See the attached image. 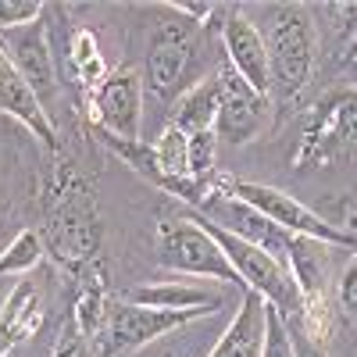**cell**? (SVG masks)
<instances>
[{"label": "cell", "mask_w": 357, "mask_h": 357, "mask_svg": "<svg viewBox=\"0 0 357 357\" xmlns=\"http://www.w3.org/2000/svg\"><path fill=\"white\" fill-rule=\"evenodd\" d=\"M264 18L268 29L261 33L268 43V68H272V100L279 107H289L314 82L321 40L307 4H268Z\"/></svg>", "instance_id": "obj_2"}, {"label": "cell", "mask_w": 357, "mask_h": 357, "mask_svg": "<svg viewBox=\"0 0 357 357\" xmlns=\"http://www.w3.org/2000/svg\"><path fill=\"white\" fill-rule=\"evenodd\" d=\"M357 154V86H336L304 118L301 143L289 154V168L311 175Z\"/></svg>", "instance_id": "obj_3"}, {"label": "cell", "mask_w": 357, "mask_h": 357, "mask_svg": "<svg viewBox=\"0 0 357 357\" xmlns=\"http://www.w3.org/2000/svg\"><path fill=\"white\" fill-rule=\"evenodd\" d=\"M143 75L136 68H114L107 79L86 93L89 126L118 139H143Z\"/></svg>", "instance_id": "obj_8"}, {"label": "cell", "mask_w": 357, "mask_h": 357, "mask_svg": "<svg viewBox=\"0 0 357 357\" xmlns=\"http://www.w3.org/2000/svg\"><path fill=\"white\" fill-rule=\"evenodd\" d=\"M318 36L325 33L333 54L347 61V50L357 40V0H325V4H307Z\"/></svg>", "instance_id": "obj_19"}, {"label": "cell", "mask_w": 357, "mask_h": 357, "mask_svg": "<svg viewBox=\"0 0 357 357\" xmlns=\"http://www.w3.org/2000/svg\"><path fill=\"white\" fill-rule=\"evenodd\" d=\"M47 307H50V296L43 279L36 275L18 279L4 296V304H0V350H15L18 343L33 340L47 321Z\"/></svg>", "instance_id": "obj_13"}, {"label": "cell", "mask_w": 357, "mask_h": 357, "mask_svg": "<svg viewBox=\"0 0 357 357\" xmlns=\"http://www.w3.org/2000/svg\"><path fill=\"white\" fill-rule=\"evenodd\" d=\"M343 68H347V75H350V86H357V57H354L350 65H343Z\"/></svg>", "instance_id": "obj_27"}, {"label": "cell", "mask_w": 357, "mask_h": 357, "mask_svg": "<svg viewBox=\"0 0 357 357\" xmlns=\"http://www.w3.org/2000/svg\"><path fill=\"white\" fill-rule=\"evenodd\" d=\"M75 301H72V318L79 325V333L93 343L97 333H100V325L107 318V307H111V296H107V272H104V264L93 261L89 268H82V272L75 275Z\"/></svg>", "instance_id": "obj_16"}, {"label": "cell", "mask_w": 357, "mask_h": 357, "mask_svg": "<svg viewBox=\"0 0 357 357\" xmlns=\"http://www.w3.org/2000/svg\"><path fill=\"white\" fill-rule=\"evenodd\" d=\"M222 54H225V65L240 75L247 86H254L261 97L272 100V68H268V43L261 25L247 15V8L232 4L222 8Z\"/></svg>", "instance_id": "obj_9"}, {"label": "cell", "mask_w": 357, "mask_h": 357, "mask_svg": "<svg viewBox=\"0 0 357 357\" xmlns=\"http://www.w3.org/2000/svg\"><path fill=\"white\" fill-rule=\"evenodd\" d=\"M333 307L343 321L357 325V254H350L340 272H336V286H333Z\"/></svg>", "instance_id": "obj_21"}, {"label": "cell", "mask_w": 357, "mask_h": 357, "mask_svg": "<svg viewBox=\"0 0 357 357\" xmlns=\"http://www.w3.org/2000/svg\"><path fill=\"white\" fill-rule=\"evenodd\" d=\"M293 333V347H296V357H329L325 354V347H318V343H311L304 333H296V329H289Z\"/></svg>", "instance_id": "obj_26"}, {"label": "cell", "mask_w": 357, "mask_h": 357, "mask_svg": "<svg viewBox=\"0 0 357 357\" xmlns=\"http://www.w3.org/2000/svg\"><path fill=\"white\" fill-rule=\"evenodd\" d=\"M47 257V247H43V236L40 229H18L11 240L0 250V275H33L40 261Z\"/></svg>", "instance_id": "obj_20"}, {"label": "cell", "mask_w": 357, "mask_h": 357, "mask_svg": "<svg viewBox=\"0 0 357 357\" xmlns=\"http://www.w3.org/2000/svg\"><path fill=\"white\" fill-rule=\"evenodd\" d=\"M0 114L15 118V122L33 136L47 154H61V136L47 111V104L36 97V89L22 79V72L8 61V54L0 50Z\"/></svg>", "instance_id": "obj_12"}, {"label": "cell", "mask_w": 357, "mask_h": 357, "mask_svg": "<svg viewBox=\"0 0 357 357\" xmlns=\"http://www.w3.org/2000/svg\"><path fill=\"white\" fill-rule=\"evenodd\" d=\"M225 186H229V193H236L250 207H257L268 222H275L289 236H307V240L329 243V247H340V250H357V232H350L340 222L311 211L304 200H296L293 193H286L279 186L247 183V178H229V175H225Z\"/></svg>", "instance_id": "obj_6"}, {"label": "cell", "mask_w": 357, "mask_h": 357, "mask_svg": "<svg viewBox=\"0 0 357 357\" xmlns=\"http://www.w3.org/2000/svg\"><path fill=\"white\" fill-rule=\"evenodd\" d=\"M354 57H357V40H354V47L347 50V61H343V65H350V61H354Z\"/></svg>", "instance_id": "obj_28"}, {"label": "cell", "mask_w": 357, "mask_h": 357, "mask_svg": "<svg viewBox=\"0 0 357 357\" xmlns=\"http://www.w3.org/2000/svg\"><path fill=\"white\" fill-rule=\"evenodd\" d=\"M47 4L40 0H0V29H18L29 22H40Z\"/></svg>", "instance_id": "obj_25"}, {"label": "cell", "mask_w": 357, "mask_h": 357, "mask_svg": "<svg viewBox=\"0 0 357 357\" xmlns=\"http://www.w3.org/2000/svg\"><path fill=\"white\" fill-rule=\"evenodd\" d=\"M0 50H4L8 61L22 72V79L36 89V97L43 104H50L61 79H57V57H54V47H50L47 18L18 25V29H0Z\"/></svg>", "instance_id": "obj_11"}, {"label": "cell", "mask_w": 357, "mask_h": 357, "mask_svg": "<svg viewBox=\"0 0 357 357\" xmlns=\"http://www.w3.org/2000/svg\"><path fill=\"white\" fill-rule=\"evenodd\" d=\"M129 301L139 307H161V311H207L215 314L225 296L215 286L183 282V279H161V282H139L132 286Z\"/></svg>", "instance_id": "obj_15"}, {"label": "cell", "mask_w": 357, "mask_h": 357, "mask_svg": "<svg viewBox=\"0 0 357 357\" xmlns=\"http://www.w3.org/2000/svg\"><path fill=\"white\" fill-rule=\"evenodd\" d=\"M264 325H268V304L264 296L247 293L236 307L232 321L225 325V333L218 343L207 350V357H261L264 354Z\"/></svg>", "instance_id": "obj_14"}, {"label": "cell", "mask_w": 357, "mask_h": 357, "mask_svg": "<svg viewBox=\"0 0 357 357\" xmlns=\"http://www.w3.org/2000/svg\"><path fill=\"white\" fill-rule=\"evenodd\" d=\"M218 172V136L215 129L190 132V175L193 178H211Z\"/></svg>", "instance_id": "obj_22"}, {"label": "cell", "mask_w": 357, "mask_h": 357, "mask_svg": "<svg viewBox=\"0 0 357 357\" xmlns=\"http://www.w3.org/2000/svg\"><path fill=\"white\" fill-rule=\"evenodd\" d=\"M215 114H218V82L211 75V79H197L186 93H178V100L168 111V122L183 132H204V129H215Z\"/></svg>", "instance_id": "obj_18"}, {"label": "cell", "mask_w": 357, "mask_h": 357, "mask_svg": "<svg viewBox=\"0 0 357 357\" xmlns=\"http://www.w3.org/2000/svg\"><path fill=\"white\" fill-rule=\"evenodd\" d=\"M261 357H296V347H293V333L286 318L268 307V325H264V354Z\"/></svg>", "instance_id": "obj_23"}, {"label": "cell", "mask_w": 357, "mask_h": 357, "mask_svg": "<svg viewBox=\"0 0 357 357\" xmlns=\"http://www.w3.org/2000/svg\"><path fill=\"white\" fill-rule=\"evenodd\" d=\"M154 261L165 272H175V275H197V279H211V282H222V286H240V275L232 272L225 250L218 247L215 236L197 222L193 211L158 218Z\"/></svg>", "instance_id": "obj_4"}, {"label": "cell", "mask_w": 357, "mask_h": 357, "mask_svg": "<svg viewBox=\"0 0 357 357\" xmlns=\"http://www.w3.org/2000/svg\"><path fill=\"white\" fill-rule=\"evenodd\" d=\"M65 65H68L72 82L82 89V93H93V89L107 79L104 50H100V40H97L93 29L75 25L72 33H68V43H65Z\"/></svg>", "instance_id": "obj_17"}, {"label": "cell", "mask_w": 357, "mask_h": 357, "mask_svg": "<svg viewBox=\"0 0 357 357\" xmlns=\"http://www.w3.org/2000/svg\"><path fill=\"white\" fill-rule=\"evenodd\" d=\"M207 318V311H161V307H139L132 301L111 304L100 333L93 340V357H126L143 347H151L178 329Z\"/></svg>", "instance_id": "obj_7"}, {"label": "cell", "mask_w": 357, "mask_h": 357, "mask_svg": "<svg viewBox=\"0 0 357 357\" xmlns=\"http://www.w3.org/2000/svg\"><path fill=\"white\" fill-rule=\"evenodd\" d=\"M165 18L154 22L151 47H146V68H143V86L165 104L178 100V93L190 89V68L200 40V25L178 15L172 4H161Z\"/></svg>", "instance_id": "obj_5"}, {"label": "cell", "mask_w": 357, "mask_h": 357, "mask_svg": "<svg viewBox=\"0 0 357 357\" xmlns=\"http://www.w3.org/2000/svg\"><path fill=\"white\" fill-rule=\"evenodd\" d=\"M50 357H93V343L79 333V325H75L72 314L61 321V329H57V340H54Z\"/></svg>", "instance_id": "obj_24"}, {"label": "cell", "mask_w": 357, "mask_h": 357, "mask_svg": "<svg viewBox=\"0 0 357 357\" xmlns=\"http://www.w3.org/2000/svg\"><path fill=\"white\" fill-rule=\"evenodd\" d=\"M40 211H43V225H40L43 247L65 272L79 275L82 268L100 261L104 222H100L97 193L72 161H57L54 172L47 175L40 193Z\"/></svg>", "instance_id": "obj_1"}, {"label": "cell", "mask_w": 357, "mask_h": 357, "mask_svg": "<svg viewBox=\"0 0 357 357\" xmlns=\"http://www.w3.org/2000/svg\"><path fill=\"white\" fill-rule=\"evenodd\" d=\"M215 82H218V114H215L218 143L243 146V143L257 139L264 122H268V107H272V100L261 97L254 86H247L229 65H222L215 72Z\"/></svg>", "instance_id": "obj_10"}]
</instances>
